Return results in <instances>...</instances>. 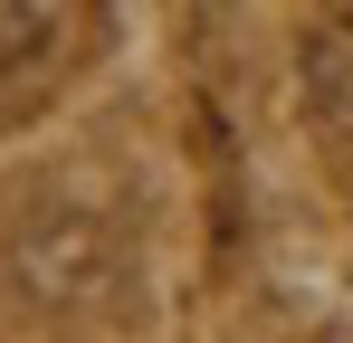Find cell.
Masks as SVG:
<instances>
[{
    "label": "cell",
    "mask_w": 353,
    "mask_h": 343,
    "mask_svg": "<svg viewBox=\"0 0 353 343\" xmlns=\"http://www.w3.org/2000/svg\"><path fill=\"white\" fill-rule=\"evenodd\" d=\"M77 29H86L77 10H0V86L10 96H39L67 67V39Z\"/></svg>",
    "instance_id": "3957f363"
},
{
    "label": "cell",
    "mask_w": 353,
    "mask_h": 343,
    "mask_svg": "<svg viewBox=\"0 0 353 343\" xmlns=\"http://www.w3.org/2000/svg\"><path fill=\"white\" fill-rule=\"evenodd\" d=\"M296 96H305V114L334 143H353V10H315L305 19V39H296Z\"/></svg>",
    "instance_id": "7a4b0ae2"
},
{
    "label": "cell",
    "mask_w": 353,
    "mask_h": 343,
    "mask_svg": "<svg viewBox=\"0 0 353 343\" xmlns=\"http://www.w3.org/2000/svg\"><path fill=\"white\" fill-rule=\"evenodd\" d=\"M0 286H10L29 315H48V324L96 315V305L115 295V229H105V210L39 191L19 220L0 229Z\"/></svg>",
    "instance_id": "6da1fadb"
}]
</instances>
